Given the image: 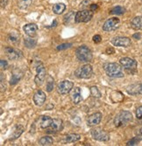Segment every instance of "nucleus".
I'll return each instance as SVG.
<instances>
[{"instance_id": "obj_1", "label": "nucleus", "mask_w": 142, "mask_h": 146, "mask_svg": "<svg viewBox=\"0 0 142 146\" xmlns=\"http://www.w3.org/2000/svg\"><path fill=\"white\" fill-rule=\"evenodd\" d=\"M133 121V115L127 110L120 111L114 118V125L117 128L124 127Z\"/></svg>"}, {"instance_id": "obj_2", "label": "nucleus", "mask_w": 142, "mask_h": 146, "mask_svg": "<svg viewBox=\"0 0 142 146\" xmlns=\"http://www.w3.org/2000/svg\"><path fill=\"white\" fill-rule=\"evenodd\" d=\"M105 70L106 74L111 78H122L124 72L122 67L118 63H108L105 65Z\"/></svg>"}, {"instance_id": "obj_3", "label": "nucleus", "mask_w": 142, "mask_h": 146, "mask_svg": "<svg viewBox=\"0 0 142 146\" xmlns=\"http://www.w3.org/2000/svg\"><path fill=\"white\" fill-rule=\"evenodd\" d=\"M75 56L77 60L82 62H89L92 60V52L87 46H81L75 50Z\"/></svg>"}, {"instance_id": "obj_4", "label": "nucleus", "mask_w": 142, "mask_h": 146, "mask_svg": "<svg viewBox=\"0 0 142 146\" xmlns=\"http://www.w3.org/2000/svg\"><path fill=\"white\" fill-rule=\"evenodd\" d=\"M91 137L94 140L100 142H107L110 140V134L101 128H94L91 129Z\"/></svg>"}, {"instance_id": "obj_5", "label": "nucleus", "mask_w": 142, "mask_h": 146, "mask_svg": "<svg viewBox=\"0 0 142 146\" xmlns=\"http://www.w3.org/2000/svg\"><path fill=\"white\" fill-rule=\"evenodd\" d=\"M93 69L92 67L89 64H85L79 68L75 72V75L79 79H89L92 76Z\"/></svg>"}, {"instance_id": "obj_6", "label": "nucleus", "mask_w": 142, "mask_h": 146, "mask_svg": "<svg viewBox=\"0 0 142 146\" xmlns=\"http://www.w3.org/2000/svg\"><path fill=\"white\" fill-rule=\"evenodd\" d=\"M93 17V11L91 10H85V11H79L76 12L75 16V23H87Z\"/></svg>"}, {"instance_id": "obj_7", "label": "nucleus", "mask_w": 142, "mask_h": 146, "mask_svg": "<svg viewBox=\"0 0 142 146\" xmlns=\"http://www.w3.org/2000/svg\"><path fill=\"white\" fill-rule=\"evenodd\" d=\"M47 76V70L44 66L40 63L36 68V75L34 78V82L37 86H41Z\"/></svg>"}, {"instance_id": "obj_8", "label": "nucleus", "mask_w": 142, "mask_h": 146, "mask_svg": "<svg viewBox=\"0 0 142 146\" xmlns=\"http://www.w3.org/2000/svg\"><path fill=\"white\" fill-rule=\"evenodd\" d=\"M120 20L119 18H111L107 19L103 25V30L105 32H112L119 28Z\"/></svg>"}, {"instance_id": "obj_9", "label": "nucleus", "mask_w": 142, "mask_h": 146, "mask_svg": "<svg viewBox=\"0 0 142 146\" xmlns=\"http://www.w3.org/2000/svg\"><path fill=\"white\" fill-rule=\"evenodd\" d=\"M73 88H74V83L70 81H68V80H65V81H62L58 83L56 89L60 95L64 96V95H68Z\"/></svg>"}, {"instance_id": "obj_10", "label": "nucleus", "mask_w": 142, "mask_h": 146, "mask_svg": "<svg viewBox=\"0 0 142 146\" xmlns=\"http://www.w3.org/2000/svg\"><path fill=\"white\" fill-rule=\"evenodd\" d=\"M119 63L122 67H124L126 70H136V68L138 66V63L135 60L129 58V57H124L119 60Z\"/></svg>"}, {"instance_id": "obj_11", "label": "nucleus", "mask_w": 142, "mask_h": 146, "mask_svg": "<svg viewBox=\"0 0 142 146\" xmlns=\"http://www.w3.org/2000/svg\"><path fill=\"white\" fill-rule=\"evenodd\" d=\"M111 42L113 46L120 47H128L132 45L131 39L127 37H115L111 39Z\"/></svg>"}, {"instance_id": "obj_12", "label": "nucleus", "mask_w": 142, "mask_h": 146, "mask_svg": "<svg viewBox=\"0 0 142 146\" xmlns=\"http://www.w3.org/2000/svg\"><path fill=\"white\" fill-rule=\"evenodd\" d=\"M5 54L11 60H19L22 57V52L21 51L13 48V47H5Z\"/></svg>"}, {"instance_id": "obj_13", "label": "nucleus", "mask_w": 142, "mask_h": 146, "mask_svg": "<svg viewBox=\"0 0 142 146\" xmlns=\"http://www.w3.org/2000/svg\"><path fill=\"white\" fill-rule=\"evenodd\" d=\"M46 99H47L46 94L42 90H38L33 97V102L36 106H42L45 103Z\"/></svg>"}, {"instance_id": "obj_14", "label": "nucleus", "mask_w": 142, "mask_h": 146, "mask_svg": "<svg viewBox=\"0 0 142 146\" xmlns=\"http://www.w3.org/2000/svg\"><path fill=\"white\" fill-rule=\"evenodd\" d=\"M101 120H102V114L100 112H96L88 117L87 124L90 127H93L101 123Z\"/></svg>"}, {"instance_id": "obj_15", "label": "nucleus", "mask_w": 142, "mask_h": 146, "mask_svg": "<svg viewBox=\"0 0 142 146\" xmlns=\"http://www.w3.org/2000/svg\"><path fill=\"white\" fill-rule=\"evenodd\" d=\"M23 30L25 32V33L27 34L29 37H35L38 32V26L35 24H27L24 25Z\"/></svg>"}, {"instance_id": "obj_16", "label": "nucleus", "mask_w": 142, "mask_h": 146, "mask_svg": "<svg viewBox=\"0 0 142 146\" xmlns=\"http://www.w3.org/2000/svg\"><path fill=\"white\" fill-rule=\"evenodd\" d=\"M71 100L74 104H78L83 101V96H82V91L79 87H76L74 88L72 95H71Z\"/></svg>"}, {"instance_id": "obj_17", "label": "nucleus", "mask_w": 142, "mask_h": 146, "mask_svg": "<svg viewBox=\"0 0 142 146\" xmlns=\"http://www.w3.org/2000/svg\"><path fill=\"white\" fill-rule=\"evenodd\" d=\"M53 123V118H51L48 115H41L39 120V126L41 129H47L51 127Z\"/></svg>"}, {"instance_id": "obj_18", "label": "nucleus", "mask_w": 142, "mask_h": 146, "mask_svg": "<svg viewBox=\"0 0 142 146\" xmlns=\"http://www.w3.org/2000/svg\"><path fill=\"white\" fill-rule=\"evenodd\" d=\"M24 132V127L22 125H16L13 131H12V133L11 135V137H10V140H16L18 139L21 134Z\"/></svg>"}, {"instance_id": "obj_19", "label": "nucleus", "mask_w": 142, "mask_h": 146, "mask_svg": "<svg viewBox=\"0 0 142 146\" xmlns=\"http://www.w3.org/2000/svg\"><path fill=\"white\" fill-rule=\"evenodd\" d=\"M51 129H52L54 131H61L63 129V122L61 119L59 118H55L53 119V123L52 125H51Z\"/></svg>"}, {"instance_id": "obj_20", "label": "nucleus", "mask_w": 142, "mask_h": 146, "mask_svg": "<svg viewBox=\"0 0 142 146\" xmlns=\"http://www.w3.org/2000/svg\"><path fill=\"white\" fill-rule=\"evenodd\" d=\"M131 26L134 30H142V17H135L131 22Z\"/></svg>"}, {"instance_id": "obj_21", "label": "nucleus", "mask_w": 142, "mask_h": 146, "mask_svg": "<svg viewBox=\"0 0 142 146\" xmlns=\"http://www.w3.org/2000/svg\"><path fill=\"white\" fill-rule=\"evenodd\" d=\"M23 76V74L22 73H19V72H14L12 74L11 77V80H10V84L11 85H16Z\"/></svg>"}, {"instance_id": "obj_22", "label": "nucleus", "mask_w": 142, "mask_h": 146, "mask_svg": "<svg viewBox=\"0 0 142 146\" xmlns=\"http://www.w3.org/2000/svg\"><path fill=\"white\" fill-rule=\"evenodd\" d=\"M65 9H66L65 5L62 4V3H57V4L54 5V6H53V12L57 15H60L64 11H65Z\"/></svg>"}, {"instance_id": "obj_23", "label": "nucleus", "mask_w": 142, "mask_h": 146, "mask_svg": "<svg viewBox=\"0 0 142 146\" xmlns=\"http://www.w3.org/2000/svg\"><path fill=\"white\" fill-rule=\"evenodd\" d=\"M81 139V135L79 134H75V133H72V134H68L65 137V141L67 143H75L77 142Z\"/></svg>"}, {"instance_id": "obj_24", "label": "nucleus", "mask_w": 142, "mask_h": 146, "mask_svg": "<svg viewBox=\"0 0 142 146\" xmlns=\"http://www.w3.org/2000/svg\"><path fill=\"white\" fill-rule=\"evenodd\" d=\"M54 143V139L49 137V136H45V137H42L40 141H39V143L41 145H43V146H46V145H52Z\"/></svg>"}, {"instance_id": "obj_25", "label": "nucleus", "mask_w": 142, "mask_h": 146, "mask_svg": "<svg viewBox=\"0 0 142 146\" xmlns=\"http://www.w3.org/2000/svg\"><path fill=\"white\" fill-rule=\"evenodd\" d=\"M33 0H18V6L21 10H27L32 4Z\"/></svg>"}, {"instance_id": "obj_26", "label": "nucleus", "mask_w": 142, "mask_h": 146, "mask_svg": "<svg viewBox=\"0 0 142 146\" xmlns=\"http://www.w3.org/2000/svg\"><path fill=\"white\" fill-rule=\"evenodd\" d=\"M25 46L27 48H33L36 44H37V40L35 38H33V37H30L27 38H25Z\"/></svg>"}, {"instance_id": "obj_27", "label": "nucleus", "mask_w": 142, "mask_h": 146, "mask_svg": "<svg viewBox=\"0 0 142 146\" xmlns=\"http://www.w3.org/2000/svg\"><path fill=\"white\" fill-rule=\"evenodd\" d=\"M125 11V9L122 6H116L114 8H112L110 11V14L112 15H122L124 14Z\"/></svg>"}, {"instance_id": "obj_28", "label": "nucleus", "mask_w": 142, "mask_h": 146, "mask_svg": "<svg viewBox=\"0 0 142 146\" xmlns=\"http://www.w3.org/2000/svg\"><path fill=\"white\" fill-rule=\"evenodd\" d=\"M54 86H55V81H54V79L51 77V76H48L47 77V85H46L47 91V92H51V91L54 89Z\"/></svg>"}, {"instance_id": "obj_29", "label": "nucleus", "mask_w": 142, "mask_h": 146, "mask_svg": "<svg viewBox=\"0 0 142 146\" xmlns=\"http://www.w3.org/2000/svg\"><path fill=\"white\" fill-rule=\"evenodd\" d=\"M89 91H90V95H91V96L95 97V98H100L101 97V92L99 91V89L93 86V87H90L89 88Z\"/></svg>"}, {"instance_id": "obj_30", "label": "nucleus", "mask_w": 142, "mask_h": 146, "mask_svg": "<svg viewBox=\"0 0 142 146\" xmlns=\"http://www.w3.org/2000/svg\"><path fill=\"white\" fill-rule=\"evenodd\" d=\"M71 46H72V44H71V43H63V44L59 45V46L56 47V49H57L58 51H60V50H65V49H68V48H69V47H71Z\"/></svg>"}, {"instance_id": "obj_31", "label": "nucleus", "mask_w": 142, "mask_h": 146, "mask_svg": "<svg viewBox=\"0 0 142 146\" xmlns=\"http://www.w3.org/2000/svg\"><path fill=\"white\" fill-rule=\"evenodd\" d=\"M140 141V138H139L138 137H133V138H132L130 141H128L127 142V143H126V145H136V144H138V143Z\"/></svg>"}, {"instance_id": "obj_32", "label": "nucleus", "mask_w": 142, "mask_h": 146, "mask_svg": "<svg viewBox=\"0 0 142 146\" xmlns=\"http://www.w3.org/2000/svg\"><path fill=\"white\" fill-rule=\"evenodd\" d=\"M9 41L11 42V43L16 44V43L19 42V38L18 36H14V35H11H11L9 36Z\"/></svg>"}, {"instance_id": "obj_33", "label": "nucleus", "mask_w": 142, "mask_h": 146, "mask_svg": "<svg viewBox=\"0 0 142 146\" xmlns=\"http://www.w3.org/2000/svg\"><path fill=\"white\" fill-rule=\"evenodd\" d=\"M136 116L138 119H142V106L137 108L136 110Z\"/></svg>"}, {"instance_id": "obj_34", "label": "nucleus", "mask_w": 142, "mask_h": 146, "mask_svg": "<svg viewBox=\"0 0 142 146\" xmlns=\"http://www.w3.org/2000/svg\"><path fill=\"white\" fill-rule=\"evenodd\" d=\"M0 66H1L2 69H6L8 68V62L5 60H0Z\"/></svg>"}, {"instance_id": "obj_35", "label": "nucleus", "mask_w": 142, "mask_h": 146, "mask_svg": "<svg viewBox=\"0 0 142 146\" xmlns=\"http://www.w3.org/2000/svg\"><path fill=\"white\" fill-rule=\"evenodd\" d=\"M101 40H102V38H101L100 35H95V36L93 37V41H94L95 43H100Z\"/></svg>"}, {"instance_id": "obj_36", "label": "nucleus", "mask_w": 142, "mask_h": 146, "mask_svg": "<svg viewBox=\"0 0 142 146\" xmlns=\"http://www.w3.org/2000/svg\"><path fill=\"white\" fill-rule=\"evenodd\" d=\"M0 3H1V7L4 9V8L7 5L8 0H0Z\"/></svg>"}, {"instance_id": "obj_37", "label": "nucleus", "mask_w": 142, "mask_h": 146, "mask_svg": "<svg viewBox=\"0 0 142 146\" xmlns=\"http://www.w3.org/2000/svg\"><path fill=\"white\" fill-rule=\"evenodd\" d=\"M138 95H142V83H138Z\"/></svg>"}, {"instance_id": "obj_38", "label": "nucleus", "mask_w": 142, "mask_h": 146, "mask_svg": "<svg viewBox=\"0 0 142 146\" xmlns=\"http://www.w3.org/2000/svg\"><path fill=\"white\" fill-rule=\"evenodd\" d=\"M97 9V5L93 4V5H90V10H91L92 11H96Z\"/></svg>"}, {"instance_id": "obj_39", "label": "nucleus", "mask_w": 142, "mask_h": 146, "mask_svg": "<svg viewBox=\"0 0 142 146\" xmlns=\"http://www.w3.org/2000/svg\"><path fill=\"white\" fill-rule=\"evenodd\" d=\"M106 52H107V54H111L110 52H111V54H113V52H114V49L112 47H109V48H107Z\"/></svg>"}, {"instance_id": "obj_40", "label": "nucleus", "mask_w": 142, "mask_h": 146, "mask_svg": "<svg viewBox=\"0 0 142 146\" xmlns=\"http://www.w3.org/2000/svg\"><path fill=\"white\" fill-rule=\"evenodd\" d=\"M133 38H136V39H139L140 34H139V33H135V34L133 35Z\"/></svg>"}, {"instance_id": "obj_41", "label": "nucleus", "mask_w": 142, "mask_h": 146, "mask_svg": "<svg viewBox=\"0 0 142 146\" xmlns=\"http://www.w3.org/2000/svg\"><path fill=\"white\" fill-rule=\"evenodd\" d=\"M139 134H140V135L142 136V128H141V129H139Z\"/></svg>"}]
</instances>
